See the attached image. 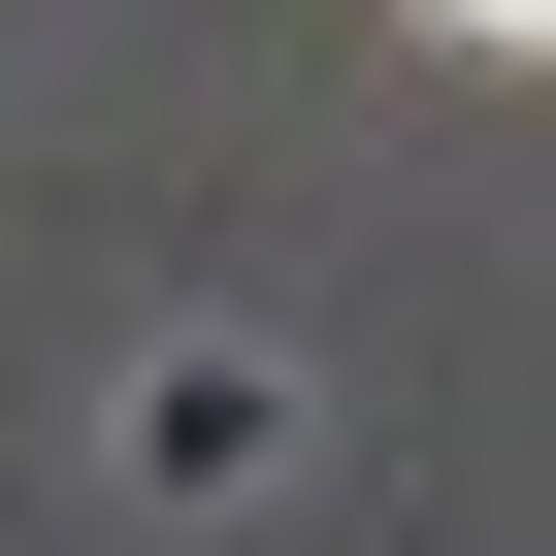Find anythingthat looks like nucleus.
Listing matches in <instances>:
<instances>
[{"instance_id":"f257e3e1","label":"nucleus","mask_w":556,"mask_h":556,"mask_svg":"<svg viewBox=\"0 0 556 556\" xmlns=\"http://www.w3.org/2000/svg\"><path fill=\"white\" fill-rule=\"evenodd\" d=\"M426 34H523V66H556V0H426Z\"/></svg>"}]
</instances>
